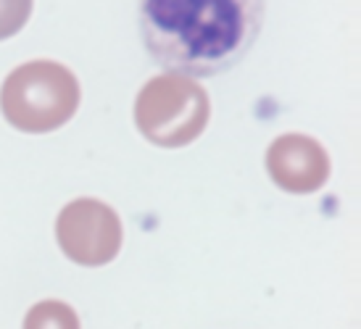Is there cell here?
Wrapping results in <instances>:
<instances>
[{
	"label": "cell",
	"mask_w": 361,
	"mask_h": 329,
	"mask_svg": "<svg viewBox=\"0 0 361 329\" xmlns=\"http://www.w3.org/2000/svg\"><path fill=\"white\" fill-rule=\"evenodd\" d=\"M267 171L280 190L306 195L330 180V156L314 137L282 135L267 150Z\"/></svg>",
	"instance_id": "obj_5"
},
{
	"label": "cell",
	"mask_w": 361,
	"mask_h": 329,
	"mask_svg": "<svg viewBox=\"0 0 361 329\" xmlns=\"http://www.w3.org/2000/svg\"><path fill=\"white\" fill-rule=\"evenodd\" d=\"M211 103L201 85L182 74H161L145 82L135 100V124L159 148H182L198 140L209 124Z\"/></svg>",
	"instance_id": "obj_3"
},
{
	"label": "cell",
	"mask_w": 361,
	"mask_h": 329,
	"mask_svg": "<svg viewBox=\"0 0 361 329\" xmlns=\"http://www.w3.org/2000/svg\"><path fill=\"white\" fill-rule=\"evenodd\" d=\"M80 108V82L56 61H30L6 77L0 111L11 127L45 135L63 127Z\"/></svg>",
	"instance_id": "obj_2"
},
{
	"label": "cell",
	"mask_w": 361,
	"mask_h": 329,
	"mask_svg": "<svg viewBox=\"0 0 361 329\" xmlns=\"http://www.w3.org/2000/svg\"><path fill=\"white\" fill-rule=\"evenodd\" d=\"M63 256L80 266H103L119 256L121 221L116 211L95 198L71 200L56 219Z\"/></svg>",
	"instance_id": "obj_4"
},
{
	"label": "cell",
	"mask_w": 361,
	"mask_h": 329,
	"mask_svg": "<svg viewBox=\"0 0 361 329\" xmlns=\"http://www.w3.org/2000/svg\"><path fill=\"white\" fill-rule=\"evenodd\" d=\"M24 329H80V316L63 300H40L24 316Z\"/></svg>",
	"instance_id": "obj_6"
},
{
	"label": "cell",
	"mask_w": 361,
	"mask_h": 329,
	"mask_svg": "<svg viewBox=\"0 0 361 329\" xmlns=\"http://www.w3.org/2000/svg\"><path fill=\"white\" fill-rule=\"evenodd\" d=\"M264 0H140V32L151 58L182 77H216L253 48Z\"/></svg>",
	"instance_id": "obj_1"
},
{
	"label": "cell",
	"mask_w": 361,
	"mask_h": 329,
	"mask_svg": "<svg viewBox=\"0 0 361 329\" xmlns=\"http://www.w3.org/2000/svg\"><path fill=\"white\" fill-rule=\"evenodd\" d=\"M32 0H0V40H8L27 24Z\"/></svg>",
	"instance_id": "obj_7"
}]
</instances>
